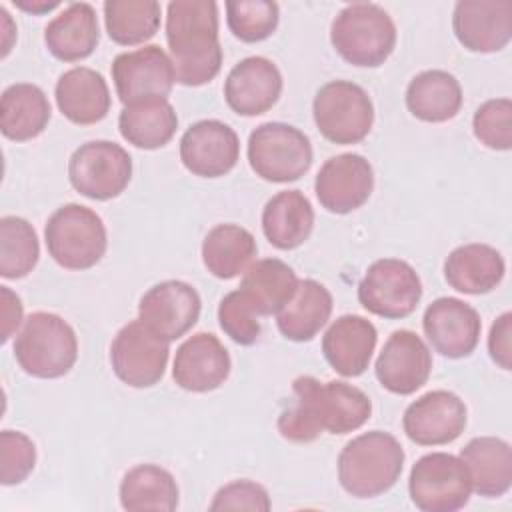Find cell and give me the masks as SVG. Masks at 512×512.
Returning a JSON list of instances; mask_svg holds the SVG:
<instances>
[{"label": "cell", "instance_id": "obj_1", "mask_svg": "<svg viewBox=\"0 0 512 512\" xmlns=\"http://www.w3.org/2000/svg\"><path fill=\"white\" fill-rule=\"evenodd\" d=\"M292 394L294 404L280 414L276 426L282 438L296 444L312 442L322 432H354L372 414L368 394L340 380L320 382L314 376H298L292 382Z\"/></svg>", "mask_w": 512, "mask_h": 512}, {"label": "cell", "instance_id": "obj_2", "mask_svg": "<svg viewBox=\"0 0 512 512\" xmlns=\"http://www.w3.org/2000/svg\"><path fill=\"white\" fill-rule=\"evenodd\" d=\"M166 42L176 82L202 86L222 68L218 4L212 0H174L166 8Z\"/></svg>", "mask_w": 512, "mask_h": 512}, {"label": "cell", "instance_id": "obj_3", "mask_svg": "<svg viewBox=\"0 0 512 512\" xmlns=\"http://www.w3.org/2000/svg\"><path fill=\"white\" fill-rule=\"evenodd\" d=\"M404 468V448L382 430L352 438L338 454L340 486L354 498H374L388 492Z\"/></svg>", "mask_w": 512, "mask_h": 512}, {"label": "cell", "instance_id": "obj_4", "mask_svg": "<svg viewBox=\"0 0 512 512\" xmlns=\"http://www.w3.org/2000/svg\"><path fill=\"white\" fill-rule=\"evenodd\" d=\"M330 42L348 64L376 68L388 60L396 46V26L382 6L354 2L336 14Z\"/></svg>", "mask_w": 512, "mask_h": 512}, {"label": "cell", "instance_id": "obj_5", "mask_svg": "<svg viewBox=\"0 0 512 512\" xmlns=\"http://www.w3.org/2000/svg\"><path fill=\"white\" fill-rule=\"evenodd\" d=\"M14 356L20 368L34 378H60L76 364L78 338L62 316L32 312L16 334Z\"/></svg>", "mask_w": 512, "mask_h": 512}, {"label": "cell", "instance_id": "obj_6", "mask_svg": "<svg viewBox=\"0 0 512 512\" xmlns=\"http://www.w3.org/2000/svg\"><path fill=\"white\" fill-rule=\"evenodd\" d=\"M46 248L52 260L66 270L96 266L108 246L102 218L88 206L64 204L46 222Z\"/></svg>", "mask_w": 512, "mask_h": 512}, {"label": "cell", "instance_id": "obj_7", "mask_svg": "<svg viewBox=\"0 0 512 512\" xmlns=\"http://www.w3.org/2000/svg\"><path fill=\"white\" fill-rule=\"evenodd\" d=\"M248 162L262 180L294 182L312 166V144L296 126L264 122L248 136Z\"/></svg>", "mask_w": 512, "mask_h": 512}, {"label": "cell", "instance_id": "obj_8", "mask_svg": "<svg viewBox=\"0 0 512 512\" xmlns=\"http://www.w3.org/2000/svg\"><path fill=\"white\" fill-rule=\"evenodd\" d=\"M314 122L320 134L334 144L362 142L374 124V106L368 92L348 80H332L314 96Z\"/></svg>", "mask_w": 512, "mask_h": 512}, {"label": "cell", "instance_id": "obj_9", "mask_svg": "<svg viewBox=\"0 0 512 512\" xmlns=\"http://www.w3.org/2000/svg\"><path fill=\"white\" fill-rule=\"evenodd\" d=\"M408 492L422 512H454L468 504L472 482L466 464L448 452H430L416 460Z\"/></svg>", "mask_w": 512, "mask_h": 512}, {"label": "cell", "instance_id": "obj_10", "mask_svg": "<svg viewBox=\"0 0 512 512\" xmlns=\"http://www.w3.org/2000/svg\"><path fill=\"white\" fill-rule=\"evenodd\" d=\"M132 178V158L116 142L92 140L76 148L68 162L72 188L98 202L120 196Z\"/></svg>", "mask_w": 512, "mask_h": 512}, {"label": "cell", "instance_id": "obj_11", "mask_svg": "<svg viewBox=\"0 0 512 512\" xmlns=\"http://www.w3.org/2000/svg\"><path fill=\"white\" fill-rule=\"evenodd\" d=\"M422 298L416 270L398 258L372 262L358 284V302L374 316L398 320L410 316Z\"/></svg>", "mask_w": 512, "mask_h": 512}, {"label": "cell", "instance_id": "obj_12", "mask_svg": "<svg viewBox=\"0 0 512 512\" xmlns=\"http://www.w3.org/2000/svg\"><path fill=\"white\" fill-rule=\"evenodd\" d=\"M170 342L150 332L140 320H132L118 330L110 344V364L114 374L132 388H150L164 376Z\"/></svg>", "mask_w": 512, "mask_h": 512}, {"label": "cell", "instance_id": "obj_13", "mask_svg": "<svg viewBox=\"0 0 512 512\" xmlns=\"http://www.w3.org/2000/svg\"><path fill=\"white\" fill-rule=\"evenodd\" d=\"M202 300L194 286L182 280H164L148 288L138 304V320L166 342L182 338L196 322Z\"/></svg>", "mask_w": 512, "mask_h": 512}, {"label": "cell", "instance_id": "obj_14", "mask_svg": "<svg viewBox=\"0 0 512 512\" xmlns=\"http://www.w3.org/2000/svg\"><path fill=\"white\" fill-rule=\"evenodd\" d=\"M110 70L124 106L144 98H166L176 82L170 56L156 44L118 54Z\"/></svg>", "mask_w": 512, "mask_h": 512}, {"label": "cell", "instance_id": "obj_15", "mask_svg": "<svg viewBox=\"0 0 512 512\" xmlns=\"http://www.w3.org/2000/svg\"><path fill=\"white\" fill-rule=\"evenodd\" d=\"M374 190L372 164L354 152L328 158L316 174L314 192L322 208L348 214L360 208Z\"/></svg>", "mask_w": 512, "mask_h": 512}, {"label": "cell", "instance_id": "obj_16", "mask_svg": "<svg viewBox=\"0 0 512 512\" xmlns=\"http://www.w3.org/2000/svg\"><path fill=\"white\" fill-rule=\"evenodd\" d=\"M466 420L464 400L448 390H430L404 410L402 428L414 444L442 446L464 432Z\"/></svg>", "mask_w": 512, "mask_h": 512}, {"label": "cell", "instance_id": "obj_17", "mask_svg": "<svg viewBox=\"0 0 512 512\" xmlns=\"http://www.w3.org/2000/svg\"><path fill=\"white\" fill-rule=\"evenodd\" d=\"M422 328L438 354L456 360L470 356L478 346L482 320L464 300L442 296L424 310Z\"/></svg>", "mask_w": 512, "mask_h": 512}, {"label": "cell", "instance_id": "obj_18", "mask_svg": "<svg viewBox=\"0 0 512 512\" xmlns=\"http://www.w3.org/2000/svg\"><path fill=\"white\" fill-rule=\"evenodd\" d=\"M376 378L392 394L408 396L422 388L432 372V354L412 330H396L376 360Z\"/></svg>", "mask_w": 512, "mask_h": 512}, {"label": "cell", "instance_id": "obj_19", "mask_svg": "<svg viewBox=\"0 0 512 512\" xmlns=\"http://www.w3.org/2000/svg\"><path fill=\"white\" fill-rule=\"evenodd\" d=\"M238 158L240 140L220 120L194 122L180 138V160L194 176L220 178L236 166Z\"/></svg>", "mask_w": 512, "mask_h": 512}, {"label": "cell", "instance_id": "obj_20", "mask_svg": "<svg viewBox=\"0 0 512 512\" xmlns=\"http://www.w3.org/2000/svg\"><path fill=\"white\" fill-rule=\"evenodd\" d=\"M452 30L456 40L470 52H498L512 38V2L460 0L454 6Z\"/></svg>", "mask_w": 512, "mask_h": 512}, {"label": "cell", "instance_id": "obj_21", "mask_svg": "<svg viewBox=\"0 0 512 512\" xmlns=\"http://www.w3.org/2000/svg\"><path fill=\"white\" fill-rule=\"evenodd\" d=\"M282 94V74L264 56L240 60L226 76L224 98L232 112L240 116H260L268 112Z\"/></svg>", "mask_w": 512, "mask_h": 512}, {"label": "cell", "instance_id": "obj_22", "mask_svg": "<svg viewBox=\"0 0 512 512\" xmlns=\"http://www.w3.org/2000/svg\"><path fill=\"white\" fill-rule=\"evenodd\" d=\"M232 368L224 344L210 332H198L186 338L176 350L172 378L188 392H212L220 388Z\"/></svg>", "mask_w": 512, "mask_h": 512}, {"label": "cell", "instance_id": "obj_23", "mask_svg": "<svg viewBox=\"0 0 512 512\" xmlns=\"http://www.w3.org/2000/svg\"><path fill=\"white\" fill-rule=\"evenodd\" d=\"M378 332L370 320L356 314L336 318L322 338L326 362L346 378H356L370 366Z\"/></svg>", "mask_w": 512, "mask_h": 512}, {"label": "cell", "instance_id": "obj_24", "mask_svg": "<svg viewBox=\"0 0 512 512\" xmlns=\"http://www.w3.org/2000/svg\"><path fill=\"white\" fill-rule=\"evenodd\" d=\"M54 96L58 110L72 124H96L110 110V90L104 76L86 66L66 70L56 82Z\"/></svg>", "mask_w": 512, "mask_h": 512}, {"label": "cell", "instance_id": "obj_25", "mask_svg": "<svg viewBox=\"0 0 512 512\" xmlns=\"http://www.w3.org/2000/svg\"><path fill=\"white\" fill-rule=\"evenodd\" d=\"M98 40V16L88 2L68 4L44 28L48 52L62 62H78L88 58L98 46Z\"/></svg>", "mask_w": 512, "mask_h": 512}, {"label": "cell", "instance_id": "obj_26", "mask_svg": "<svg viewBox=\"0 0 512 512\" xmlns=\"http://www.w3.org/2000/svg\"><path fill=\"white\" fill-rule=\"evenodd\" d=\"M506 264L502 254L488 244L472 242L454 248L444 262L446 282L462 294L492 292L504 278Z\"/></svg>", "mask_w": 512, "mask_h": 512}, {"label": "cell", "instance_id": "obj_27", "mask_svg": "<svg viewBox=\"0 0 512 512\" xmlns=\"http://www.w3.org/2000/svg\"><path fill=\"white\" fill-rule=\"evenodd\" d=\"M472 490L484 498L504 496L512 486V448L496 436L472 438L462 450Z\"/></svg>", "mask_w": 512, "mask_h": 512}, {"label": "cell", "instance_id": "obj_28", "mask_svg": "<svg viewBox=\"0 0 512 512\" xmlns=\"http://www.w3.org/2000/svg\"><path fill=\"white\" fill-rule=\"evenodd\" d=\"M314 228V208L300 190L274 194L262 210V232L278 250L302 246Z\"/></svg>", "mask_w": 512, "mask_h": 512}, {"label": "cell", "instance_id": "obj_29", "mask_svg": "<svg viewBox=\"0 0 512 512\" xmlns=\"http://www.w3.org/2000/svg\"><path fill=\"white\" fill-rule=\"evenodd\" d=\"M178 128V116L168 98H144L126 104L118 116L122 138L142 150L166 146Z\"/></svg>", "mask_w": 512, "mask_h": 512}, {"label": "cell", "instance_id": "obj_30", "mask_svg": "<svg viewBox=\"0 0 512 512\" xmlns=\"http://www.w3.org/2000/svg\"><path fill=\"white\" fill-rule=\"evenodd\" d=\"M50 102L42 88L16 82L0 98V130L8 140L26 142L44 132L50 122Z\"/></svg>", "mask_w": 512, "mask_h": 512}, {"label": "cell", "instance_id": "obj_31", "mask_svg": "<svg viewBox=\"0 0 512 512\" xmlns=\"http://www.w3.org/2000/svg\"><path fill=\"white\" fill-rule=\"evenodd\" d=\"M332 306V294L324 284L300 280L292 300L276 314L278 330L292 342H308L326 326Z\"/></svg>", "mask_w": 512, "mask_h": 512}, {"label": "cell", "instance_id": "obj_32", "mask_svg": "<svg viewBox=\"0 0 512 512\" xmlns=\"http://www.w3.org/2000/svg\"><path fill=\"white\" fill-rule=\"evenodd\" d=\"M406 106L422 122L452 120L462 108V88L446 70H424L406 88Z\"/></svg>", "mask_w": 512, "mask_h": 512}, {"label": "cell", "instance_id": "obj_33", "mask_svg": "<svg viewBox=\"0 0 512 512\" xmlns=\"http://www.w3.org/2000/svg\"><path fill=\"white\" fill-rule=\"evenodd\" d=\"M296 272L278 258L252 262L240 282V290L252 300L260 316L278 314L298 290Z\"/></svg>", "mask_w": 512, "mask_h": 512}, {"label": "cell", "instance_id": "obj_34", "mask_svg": "<svg viewBox=\"0 0 512 512\" xmlns=\"http://www.w3.org/2000/svg\"><path fill=\"white\" fill-rule=\"evenodd\" d=\"M258 252L252 232L238 224L214 226L202 242V262L220 280H230L246 272Z\"/></svg>", "mask_w": 512, "mask_h": 512}, {"label": "cell", "instance_id": "obj_35", "mask_svg": "<svg viewBox=\"0 0 512 512\" xmlns=\"http://www.w3.org/2000/svg\"><path fill=\"white\" fill-rule=\"evenodd\" d=\"M120 504L124 510H166L178 506V484L174 476L156 464L130 468L120 482Z\"/></svg>", "mask_w": 512, "mask_h": 512}, {"label": "cell", "instance_id": "obj_36", "mask_svg": "<svg viewBox=\"0 0 512 512\" xmlns=\"http://www.w3.org/2000/svg\"><path fill=\"white\" fill-rule=\"evenodd\" d=\"M104 24L116 44H144L160 28V4L156 0H108L104 2Z\"/></svg>", "mask_w": 512, "mask_h": 512}, {"label": "cell", "instance_id": "obj_37", "mask_svg": "<svg viewBox=\"0 0 512 512\" xmlns=\"http://www.w3.org/2000/svg\"><path fill=\"white\" fill-rule=\"evenodd\" d=\"M40 258V242L32 224L20 216L0 218V276L18 280L28 276Z\"/></svg>", "mask_w": 512, "mask_h": 512}, {"label": "cell", "instance_id": "obj_38", "mask_svg": "<svg viewBox=\"0 0 512 512\" xmlns=\"http://www.w3.org/2000/svg\"><path fill=\"white\" fill-rule=\"evenodd\" d=\"M280 8L270 0H230L226 2V22L230 32L248 44L270 38L278 26Z\"/></svg>", "mask_w": 512, "mask_h": 512}, {"label": "cell", "instance_id": "obj_39", "mask_svg": "<svg viewBox=\"0 0 512 512\" xmlns=\"http://www.w3.org/2000/svg\"><path fill=\"white\" fill-rule=\"evenodd\" d=\"M218 324L224 334L240 346H250L260 338V314L252 300L238 288L228 292L218 306Z\"/></svg>", "mask_w": 512, "mask_h": 512}, {"label": "cell", "instance_id": "obj_40", "mask_svg": "<svg viewBox=\"0 0 512 512\" xmlns=\"http://www.w3.org/2000/svg\"><path fill=\"white\" fill-rule=\"evenodd\" d=\"M474 136L492 150L512 148V102L510 98H492L478 106L472 118Z\"/></svg>", "mask_w": 512, "mask_h": 512}, {"label": "cell", "instance_id": "obj_41", "mask_svg": "<svg viewBox=\"0 0 512 512\" xmlns=\"http://www.w3.org/2000/svg\"><path fill=\"white\" fill-rule=\"evenodd\" d=\"M36 464L34 442L18 430L0 432V482L4 486L20 484Z\"/></svg>", "mask_w": 512, "mask_h": 512}, {"label": "cell", "instance_id": "obj_42", "mask_svg": "<svg viewBox=\"0 0 512 512\" xmlns=\"http://www.w3.org/2000/svg\"><path fill=\"white\" fill-rule=\"evenodd\" d=\"M270 496L264 486L250 480H236L222 486L210 504V510H270Z\"/></svg>", "mask_w": 512, "mask_h": 512}, {"label": "cell", "instance_id": "obj_43", "mask_svg": "<svg viewBox=\"0 0 512 512\" xmlns=\"http://www.w3.org/2000/svg\"><path fill=\"white\" fill-rule=\"evenodd\" d=\"M510 334H512V314L504 312L496 318V322L490 328L488 336V352L490 358L502 368L510 370L512 368V344H510Z\"/></svg>", "mask_w": 512, "mask_h": 512}, {"label": "cell", "instance_id": "obj_44", "mask_svg": "<svg viewBox=\"0 0 512 512\" xmlns=\"http://www.w3.org/2000/svg\"><path fill=\"white\" fill-rule=\"evenodd\" d=\"M2 298V342H8L22 324V302L8 286H0Z\"/></svg>", "mask_w": 512, "mask_h": 512}, {"label": "cell", "instance_id": "obj_45", "mask_svg": "<svg viewBox=\"0 0 512 512\" xmlns=\"http://www.w3.org/2000/svg\"><path fill=\"white\" fill-rule=\"evenodd\" d=\"M14 4L18 8L26 10V12H32V14H42V12H48V10L58 6V2H32V4H28V2H16V0H14Z\"/></svg>", "mask_w": 512, "mask_h": 512}]
</instances>
